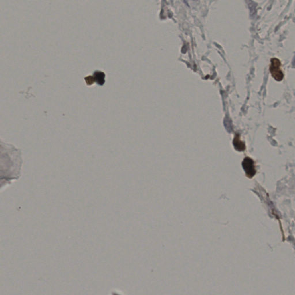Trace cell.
<instances>
[{
	"label": "cell",
	"mask_w": 295,
	"mask_h": 295,
	"mask_svg": "<svg viewBox=\"0 0 295 295\" xmlns=\"http://www.w3.org/2000/svg\"><path fill=\"white\" fill-rule=\"evenodd\" d=\"M242 166L245 172L246 176L248 178H251L255 175L256 173V170L254 165V161L252 159L249 157H245L242 162Z\"/></svg>",
	"instance_id": "obj_2"
},
{
	"label": "cell",
	"mask_w": 295,
	"mask_h": 295,
	"mask_svg": "<svg viewBox=\"0 0 295 295\" xmlns=\"http://www.w3.org/2000/svg\"><path fill=\"white\" fill-rule=\"evenodd\" d=\"M233 145L235 148V149L239 152H242L245 151V145L244 142L241 141L240 137L239 134L237 133L235 134V137L233 138Z\"/></svg>",
	"instance_id": "obj_3"
},
{
	"label": "cell",
	"mask_w": 295,
	"mask_h": 295,
	"mask_svg": "<svg viewBox=\"0 0 295 295\" xmlns=\"http://www.w3.org/2000/svg\"><path fill=\"white\" fill-rule=\"evenodd\" d=\"M280 61L276 58L271 59V64L269 70L272 76L277 81H281L284 78V73L281 69Z\"/></svg>",
	"instance_id": "obj_1"
}]
</instances>
